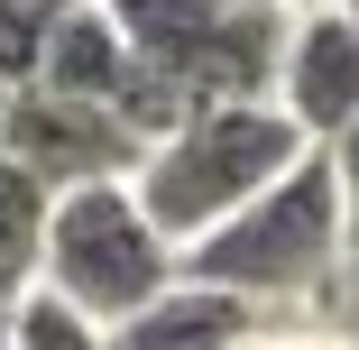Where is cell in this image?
<instances>
[{"label": "cell", "mask_w": 359, "mask_h": 350, "mask_svg": "<svg viewBox=\"0 0 359 350\" xmlns=\"http://www.w3.org/2000/svg\"><path fill=\"white\" fill-rule=\"evenodd\" d=\"M304 157L313 148L295 138V120H285L276 102H231V111L184 120L166 148H148L138 175H129V194H138V213H148L175 249H194L222 222H240L258 194H276Z\"/></svg>", "instance_id": "cell-1"}, {"label": "cell", "mask_w": 359, "mask_h": 350, "mask_svg": "<svg viewBox=\"0 0 359 350\" xmlns=\"http://www.w3.org/2000/svg\"><path fill=\"white\" fill-rule=\"evenodd\" d=\"M350 240H341V194H332V166L304 157L276 194H258L240 222H222L212 240L184 249V286H212V295H240L249 314H304L332 295Z\"/></svg>", "instance_id": "cell-2"}, {"label": "cell", "mask_w": 359, "mask_h": 350, "mask_svg": "<svg viewBox=\"0 0 359 350\" xmlns=\"http://www.w3.org/2000/svg\"><path fill=\"white\" fill-rule=\"evenodd\" d=\"M37 286H46L55 304H74L83 323L120 332V323L148 314L157 295L184 286V249L138 213L129 184H83V194H55V213H46Z\"/></svg>", "instance_id": "cell-3"}, {"label": "cell", "mask_w": 359, "mask_h": 350, "mask_svg": "<svg viewBox=\"0 0 359 350\" xmlns=\"http://www.w3.org/2000/svg\"><path fill=\"white\" fill-rule=\"evenodd\" d=\"M0 157L19 175H37L46 194H83V184H129L138 175V138L93 111V102H46V93H10L0 102Z\"/></svg>", "instance_id": "cell-4"}, {"label": "cell", "mask_w": 359, "mask_h": 350, "mask_svg": "<svg viewBox=\"0 0 359 350\" xmlns=\"http://www.w3.org/2000/svg\"><path fill=\"white\" fill-rule=\"evenodd\" d=\"M276 111L295 120V138L323 157L332 138L359 120V28L341 10L285 28V65H276Z\"/></svg>", "instance_id": "cell-5"}, {"label": "cell", "mask_w": 359, "mask_h": 350, "mask_svg": "<svg viewBox=\"0 0 359 350\" xmlns=\"http://www.w3.org/2000/svg\"><path fill=\"white\" fill-rule=\"evenodd\" d=\"M120 74H129V46H120L111 10H102V0H74V10H65V28H55V46H46V74H37L28 93H46V102H93V111H111Z\"/></svg>", "instance_id": "cell-6"}, {"label": "cell", "mask_w": 359, "mask_h": 350, "mask_svg": "<svg viewBox=\"0 0 359 350\" xmlns=\"http://www.w3.org/2000/svg\"><path fill=\"white\" fill-rule=\"evenodd\" d=\"M258 323H267V314H249L240 295L175 286V295H157L138 323H120V332H111V350H240Z\"/></svg>", "instance_id": "cell-7"}, {"label": "cell", "mask_w": 359, "mask_h": 350, "mask_svg": "<svg viewBox=\"0 0 359 350\" xmlns=\"http://www.w3.org/2000/svg\"><path fill=\"white\" fill-rule=\"evenodd\" d=\"M46 213L55 194L37 175H19L10 157H0V304L37 295V258H46Z\"/></svg>", "instance_id": "cell-8"}, {"label": "cell", "mask_w": 359, "mask_h": 350, "mask_svg": "<svg viewBox=\"0 0 359 350\" xmlns=\"http://www.w3.org/2000/svg\"><path fill=\"white\" fill-rule=\"evenodd\" d=\"M74 0H0V93H28L46 74V46Z\"/></svg>", "instance_id": "cell-9"}, {"label": "cell", "mask_w": 359, "mask_h": 350, "mask_svg": "<svg viewBox=\"0 0 359 350\" xmlns=\"http://www.w3.org/2000/svg\"><path fill=\"white\" fill-rule=\"evenodd\" d=\"M10 350H111V332L83 323L74 304H55V295L37 286V295L10 304Z\"/></svg>", "instance_id": "cell-10"}, {"label": "cell", "mask_w": 359, "mask_h": 350, "mask_svg": "<svg viewBox=\"0 0 359 350\" xmlns=\"http://www.w3.org/2000/svg\"><path fill=\"white\" fill-rule=\"evenodd\" d=\"M240 350H359V341H350L341 323H313V314H267Z\"/></svg>", "instance_id": "cell-11"}, {"label": "cell", "mask_w": 359, "mask_h": 350, "mask_svg": "<svg viewBox=\"0 0 359 350\" xmlns=\"http://www.w3.org/2000/svg\"><path fill=\"white\" fill-rule=\"evenodd\" d=\"M323 166H332V194H341V240L359 249V120L323 148Z\"/></svg>", "instance_id": "cell-12"}, {"label": "cell", "mask_w": 359, "mask_h": 350, "mask_svg": "<svg viewBox=\"0 0 359 350\" xmlns=\"http://www.w3.org/2000/svg\"><path fill=\"white\" fill-rule=\"evenodd\" d=\"M267 10H285V19H323V10H341V0H267Z\"/></svg>", "instance_id": "cell-13"}, {"label": "cell", "mask_w": 359, "mask_h": 350, "mask_svg": "<svg viewBox=\"0 0 359 350\" xmlns=\"http://www.w3.org/2000/svg\"><path fill=\"white\" fill-rule=\"evenodd\" d=\"M0 350H10V304H0Z\"/></svg>", "instance_id": "cell-14"}, {"label": "cell", "mask_w": 359, "mask_h": 350, "mask_svg": "<svg viewBox=\"0 0 359 350\" xmlns=\"http://www.w3.org/2000/svg\"><path fill=\"white\" fill-rule=\"evenodd\" d=\"M341 19H350V28H359V0H341Z\"/></svg>", "instance_id": "cell-15"}, {"label": "cell", "mask_w": 359, "mask_h": 350, "mask_svg": "<svg viewBox=\"0 0 359 350\" xmlns=\"http://www.w3.org/2000/svg\"><path fill=\"white\" fill-rule=\"evenodd\" d=\"M0 102H10V93H0Z\"/></svg>", "instance_id": "cell-16"}]
</instances>
